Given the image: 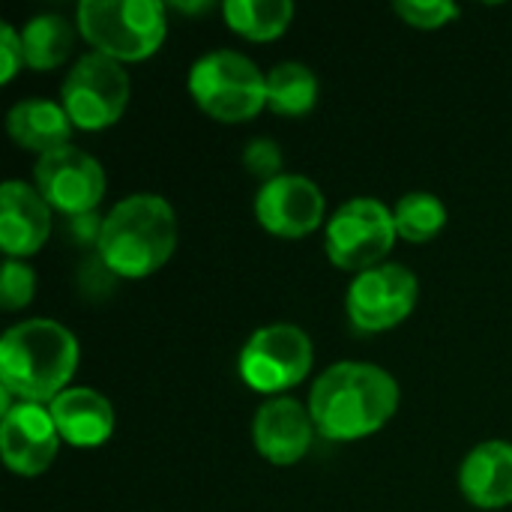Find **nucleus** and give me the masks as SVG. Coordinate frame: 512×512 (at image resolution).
I'll use <instances>...</instances> for the list:
<instances>
[{
	"instance_id": "23",
	"label": "nucleus",
	"mask_w": 512,
	"mask_h": 512,
	"mask_svg": "<svg viewBox=\"0 0 512 512\" xmlns=\"http://www.w3.org/2000/svg\"><path fill=\"white\" fill-rule=\"evenodd\" d=\"M393 9L405 24L417 30H438L462 15V9L450 0H396Z\"/></svg>"
},
{
	"instance_id": "19",
	"label": "nucleus",
	"mask_w": 512,
	"mask_h": 512,
	"mask_svg": "<svg viewBox=\"0 0 512 512\" xmlns=\"http://www.w3.org/2000/svg\"><path fill=\"white\" fill-rule=\"evenodd\" d=\"M318 75L300 60H282L267 72V108L285 117H303L318 102Z\"/></svg>"
},
{
	"instance_id": "8",
	"label": "nucleus",
	"mask_w": 512,
	"mask_h": 512,
	"mask_svg": "<svg viewBox=\"0 0 512 512\" xmlns=\"http://www.w3.org/2000/svg\"><path fill=\"white\" fill-rule=\"evenodd\" d=\"M315 363V345L297 324L258 327L240 351V378L258 393H282L306 381Z\"/></svg>"
},
{
	"instance_id": "22",
	"label": "nucleus",
	"mask_w": 512,
	"mask_h": 512,
	"mask_svg": "<svg viewBox=\"0 0 512 512\" xmlns=\"http://www.w3.org/2000/svg\"><path fill=\"white\" fill-rule=\"evenodd\" d=\"M36 294V273L21 258H6L0 270V306L6 312H18L33 303Z\"/></svg>"
},
{
	"instance_id": "25",
	"label": "nucleus",
	"mask_w": 512,
	"mask_h": 512,
	"mask_svg": "<svg viewBox=\"0 0 512 512\" xmlns=\"http://www.w3.org/2000/svg\"><path fill=\"white\" fill-rule=\"evenodd\" d=\"M24 63V45H21V30H15L9 21L0 24V84H9Z\"/></svg>"
},
{
	"instance_id": "5",
	"label": "nucleus",
	"mask_w": 512,
	"mask_h": 512,
	"mask_svg": "<svg viewBox=\"0 0 512 512\" xmlns=\"http://www.w3.org/2000/svg\"><path fill=\"white\" fill-rule=\"evenodd\" d=\"M195 105L219 123L252 120L267 105V75L240 51L216 48L189 66L186 78Z\"/></svg>"
},
{
	"instance_id": "14",
	"label": "nucleus",
	"mask_w": 512,
	"mask_h": 512,
	"mask_svg": "<svg viewBox=\"0 0 512 512\" xmlns=\"http://www.w3.org/2000/svg\"><path fill=\"white\" fill-rule=\"evenodd\" d=\"M51 234V204L36 186L6 180L0 186V249L6 258L36 255Z\"/></svg>"
},
{
	"instance_id": "1",
	"label": "nucleus",
	"mask_w": 512,
	"mask_h": 512,
	"mask_svg": "<svg viewBox=\"0 0 512 512\" xmlns=\"http://www.w3.org/2000/svg\"><path fill=\"white\" fill-rule=\"evenodd\" d=\"M399 408L396 378L360 360H342L324 369L309 393L315 432L330 441H360L390 423Z\"/></svg>"
},
{
	"instance_id": "7",
	"label": "nucleus",
	"mask_w": 512,
	"mask_h": 512,
	"mask_svg": "<svg viewBox=\"0 0 512 512\" xmlns=\"http://www.w3.org/2000/svg\"><path fill=\"white\" fill-rule=\"evenodd\" d=\"M396 219L393 207L378 198L360 195L345 201L330 219L324 234L327 258L339 270H351L354 276L384 264L396 243Z\"/></svg>"
},
{
	"instance_id": "18",
	"label": "nucleus",
	"mask_w": 512,
	"mask_h": 512,
	"mask_svg": "<svg viewBox=\"0 0 512 512\" xmlns=\"http://www.w3.org/2000/svg\"><path fill=\"white\" fill-rule=\"evenodd\" d=\"M75 27L69 18L57 12H42L33 15L21 27V45H24V63L36 72L57 69L69 60L75 48Z\"/></svg>"
},
{
	"instance_id": "10",
	"label": "nucleus",
	"mask_w": 512,
	"mask_h": 512,
	"mask_svg": "<svg viewBox=\"0 0 512 512\" xmlns=\"http://www.w3.org/2000/svg\"><path fill=\"white\" fill-rule=\"evenodd\" d=\"M33 180L39 195L51 204V210H60L72 219L90 216L108 189L102 162L72 144L39 156Z\"/></svg>"
},
{
	"instance_id": "2",
	"label": "nucleus",
	"mask_w": 512,
	"mask_h": 512,
	"mask_svg": "<svg viewBox=\"0 0 512 512\" xmlns=\"http://www.w3.org/2000/svg\"><path fill=\"white\" fill-rule=\"evenodd\" d=\"M78 357V339L60 321H18L0 339V387L18 402L51 405L69 390Z\"/></svg>"
},
{
	"instance_id": "9",
	"label": "nucleus",
	"mask_w": 512,
	"mask_h": 512,
	"mask_svg": "<svg viewBox=\"0 0 512 512\" xmlns=\"http://www.w3.org/2000/svg\"><path fill=\"white\" fill-rule=\"evenodd\" d=\"M420 282L417 276L396 261H384L354 276L345 309L357 330L381 333L399 327L417 306Z\"/></svg>"
},
{
	"instance_id": "20",
	"label": "nucleus",
	"mask_w": 512,
	"mask_h": 512,
	"mask_svg": "<svg viewBox=\"0 0 512 512\" xmlns=\"http://www.w3.org/2000/svg\"><path fill=\"white\" fill-rule=\"evenodd\" d=\"M222 15L234 33L252 42H270L282 36L294 21L291 0H228L222 3Z\"/></svg>"
},
{
	"instance_id": "13",
	"label": "nucleus",
	"mask_w": 512,
	"mask_h": 512,
	"mask_svg": "<svg viewBox=\"0 0 512 512\" xmlns=\"http://www.w3.org/2000/svg\"><path fill=\"white\" fill-rule=\"evenodd\" d=\"M312 435H315L312 414L297 399L273 396L255 411L252 441H255V450L273 465H282V468L297 465L309 453Z\"/></svg>"
},
{
	"instance_id": "11",
	"label": "nucleus",
	"mask_w": 512,
	"mask_h": 512,
	"mask_svg": "<svg viewBox=\"0 0 512 512\" xmlns=\"http://www.w3.org/2000/svg\"><path fill=\"white\" fill-rule=\"evenodd\" d=\"M327 216V198L312 177L279 174L261 183L255 195V219L264 231L285 240L312 234Z\"/></svg>"
},
{
	"instance_id": "24",
	"label": "nucleus",
	"mask_w": 512,
	"mask_h": 512,
	"mask_svg": "<svg viewBox=\"0 0 512 512\" xmlns=\"http://www.w3.org/2000/svg\"><path fill=\"white\" fill-rule=\"evenodd\" d=\"M243 165H246L255 177H261V183H267V180L285 174V171H282V150H279L276 141H270V138H252V141L246 144V150H243Z\"/></svg>"
},
{
	"instance_id": "12",
	"label": "nucleus",
	"mask_w": 512,
	"mask_h": 512,
	"mask_svg": "<svg viewBox=\"0 0 512 512\" xmlns=\"http://www.w3.org/2000/svg\"><path fill=\"white\" fill-rule=\"evenodd\" d=\"M63 438L54 426L48 405L15 402L0 417V456L6 468L18 477L45 474L60 450Z\"/></svg>"
},
{
	"instance_id": "16",
	"label": "nucleus",
	"mask_w": 512,
	"mask_h": 512,
	"mask_svg": "<svg viewBox=\"0 0 512 512\" xmlns=\"http://www.w3.org/2000/svg\"><path fill=\"white\" fill-rule=\"evenodd\" d=\"M60 438L72 447H102L114 435L111 402L90 387H69L48 405Z\"/></svg>"
},
{
	"instance_id": "4",
	"label": "nucleus",
	"mask_w": 512,
	"mask_h": 512,
	"mask_svg": "<svg viewBox=\"0 0 512 512\" xmlns=\"http://www.w3.org/2000/svg\"><path fill=\"white\" fill-rule=\"evenodd\" d=\"M75 24L93 51L117 63L153 57L168 36L165 6L159 0H81Z\"/></svg>"
},
{
	"instance_id": "17",
	"label": "nucleus",
	"mask_w": 512,
	"mask_h": 512,
	"mask_svg": "<svg viewBox=\"0 0 512 512\" xmlns=\"http://www.w3.org/2000/svg\"><path fill=\"white\" fill-rule=\"evenodd\" d=\"M6 129H9V138L21 150L45 156V153L66 147L75 126H72V120L60 102L30 96V99H21L9 108Z\"/></svg>"
},
{
	"instance_id": "21",
	"label": "nucleus",
	"mask_w": 512,
	"mask_h": 512,
	"mask_svg": "<svg viewBox=\"0 0 512 512\" xmlns=\"http://www.w3.org/2000/svg\"><path fill=\"white\" fill-rule=\"evenodd\" d=\"M396 234L408 243H429L435 240L447 225V207L438 195L414 189L402 195L393 207Z\"/></svg>"
},
{
	"instance_id": "15",
	"label": "nucleus",
	"mask_w": 512,
	"mask_h": 512,
	"mask_svg": "<svg viewBox=\"0 0 512 512\" xmlns=\"http://www.w3.org/2000/svg\"><path fill=\"white\" fill-rule=\"evenodd\" d=\"M459 489L477 510H504L512 504V441L477 444L459 468Z\"/></svg>"
},
{
	"instance_id": "3",
	"label": "nucleus",
	"mask_w": 512,
	"mask_h": 512,
	"mask_svg": "<svg viewBox=\"0 0 512 512\" xmlns=\"http://www.w3.org/2000/svg\"><path fill=\"white\" fill-rule=\"evenodd\" d=\"M177 213L156 192L120 198L99 222L96 252L105 270L123 279H144L162 270L177 249Z\"/></svg>"
},
{
	"instance_id": "6",
	"label": "nucleus",
	"mask_w": 512,
	"mask_h": 512,
	"mask_svg": "<svg viewBox=\"0 0 512 512\" xmlns=\"http://www.w3.org/2000/svg\"><path fill=\"white\" fill-rule=\"evenodd\" d=\"M132 96V81L123 63L87 51L81 54L60 84V105L66 108L75 129L99 132L114 126Z\"/></svg>"
}]
</instances>
